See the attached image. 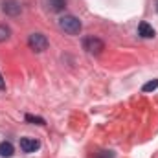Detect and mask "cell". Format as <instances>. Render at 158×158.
Wrapping results in <instances>:
<instances>
[{"mask_svg": "<svg viewBox=\"0 0 158 158\" xmlns=\"http://www.w3.org/2000/svg\"><path fill=\"white\" fill-rule=\"evenodd\" d=\"M2 11L9 17H17L22 11V7H20V2H17V0H4L2 2Z\"/></svg>", "mask_w": 158, "mask_h": 158, "instance_id": "277c9868", "label": "cell"}, {"mask_svg": "<svg viewBox=\"0 0 158 158\" xmlns=\"http://www.w3.org/2000/svg\"><path fill=\"white\" fill-rule=\"evenodd\" d=\"M83 50L88 52V53H94V55H99L103 50H105V42L98 37H85L83 39Z\"/></svg>", "mask_w": 158, "mask_h": 158, "instance_id": "7a4b0ae2", "label": "cell"}, {"mask_svg": "<svg viewBox=\"0 0 158 158\" xmlns=\"http://www.w3.org/2000/svg\"><path fill=\"white\" fill-rule=\"evenodd\" d=\"M59 28L64 33H68V35H77L79 31H81V28H83V24H81V20H79L77 17L64 15V17L59 19Z\"/></svg>", "mask_w": 158, "mask_h": 158, "instance_id": "6da1fadb", "label": "cell"}, {"mask_svg": "<svg viewBox=\"0 0 158 158\" xmlns=\"http://www.w3.org/2000/svg\"><path fill=\"white\" fill-rule=\"evenodd\" d=\"M26 121H30V123H37V125H44V119L39 118V116H31V114H26Z\"/></svg>", "mask_w": 158, "mask_h": 158, "instance_id": "8fae6325", "label": "cell"}, {"mask_svg": "<svg viewBox=\"0 0 158 158\" xmlns=\"http://www.w3.org/2000/svg\"><path fill=\"white\" fill-rule=\"evenodd\" d=\"M40 147V142L37 138H20V149L24 153H35L37 149Z\"/></svg>", "mask_w": 158, "mask_h": 158, "instance_id": "5b68a950", "label": "cell"}, {"mask_svg": "<svg viewBox=\"0 0 158 158\" xmlns=\"http://www.w3.org/2000/svg\"><path fill=\"white\" fill-rule=\"evenodd\" d=\"M0 88H6V81L2 77V74H0Z\"/></svg>", "mask_w": 158, "mask_h": 158, "instance_id": "7c38bea8", "label": "cell"}, {"mask_svg": "<svg viewBox=\"0 0 158 158\" xmlns=\"http://www.w3.org/2000/svg\"><path fill=\"white\" fill-rule=\"evenodd\" d=\"M156 11H158V2H156Z\"/></svg>", "mask_w": 158, "mask_h": 158, "instance_id": "4fadbf2b", "label": "cell"}, {"mask_svg": "<svg viewBox=\"0 0 158 158\" xmlns=\"http://www.w3.org/2000/svg\"><path fill=\"white\" fill-rule=\"evenodd\" d=\"M48 39H46V35H42V33H31L30 35V39H28V46L33 50V52H37V53H40V52H44L46 48H48Z\"/></svg>", "mask_w": 158, "mask_h": 158, "instance_id": "3957f363", "label": "cell"}, {"mask_svg": "<svg viewBox=\"0 0 158 158\" xmlns=\"http://www.w3.org/2000/svg\"><path fill=\"white\" fill-rule=\"evenodd\" d=\"M46 6H48L50 11L59 13V11H63L66 7V0H46Z\"/></svg>", "mask_w": 158, "mask_h": 158, "instance_id": "52a82bcc", "label": "cell"}, {"mask_svg": "<svg viewBox=\"0 0 158 158\" xmlns=\"http://www.w3.org/2000/svg\"><path fill=\"white\" fill-rule=\"evenodd\" d=\"M13 143L11 142H2L0 143V155L4 158H9V156H13Z\"/></svg>", "mask_w": 158, "mask_h": 158, "instance_id": "ba28073f", "label": "cell"}, {"mask_svg": "<svg viewBox=\"0 0 158 158\" xmlns=\"http://www.w3.org/2000/svg\"><path fill=\"white\" fill-rule=\"evenodd\" d=\"M9 37H11V30H9V26L0 24V42H6Z\"/></svg>", "mask_w": 158, "mask_h": 158, "instance_id": "9c48e42d", "label": "cell"}, {"mask_svg": "<svg viewBox=\"0 0 158 158\" xmlns=\"http://www.w3.org/2000/svg\"><path fill=\"white\" fill-rule=\"evenodd\" d=\"M138 35H140V37H143V39H153L156 33H155V28H153L149 22L142 20V22L138 24Z\"/></svg>", "mask_w": 158, "mask_h": 158, "instance_id": "8992f818", "label": "cell"}, {"mask_svg": "<svg viewBox=\"0 0 158 158\" xmlns=\"http://www.w3.org/2000/svg\"><path fill=\"white\" fill-rule=\"evenodd\" d=\"M156 88H158V79H153V81H149V83H145V85L142 86L143 92H153V90H156Z\"/></svg>", "mask_w": 158, "mask_h": 158, "instance_id": "30bf717a", "label": "cell"}]
</instances>
